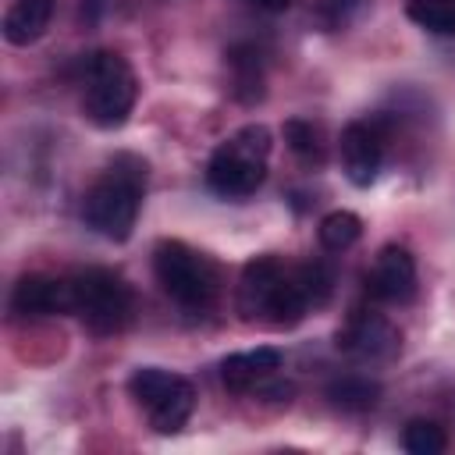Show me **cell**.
<instances>
[{
	"instance_id": "obj_11",
	"label": "cell",
	"mask_w": 455,
	"mask_h": 455,
	"mask_svg": "<svg viewBox=\"0 0 455 455\" xmlns=\"http://www.w3.org/2000/svg\"><path fill=\"white\" fill-rule=\"evenodd\" d=\"M284 267L277 256H256L242 267V281H238V309L245 320H263L267 306L277 291V284L284 281Z\"/></svg>"
},
{
	"instance_id": "obj_12",
	"label": "cell",
	"mask_w": 455,
	"mask_h": 455,
	"mask_svg": "<svg viewBox=\"0 0 455 455\" xmlns=\"http://www.w3.org/2000/svg\"><path fill=\"white\" fill-rule=\"evenodd\" d=\"M57 0H11L4 14V39L11 46H32L50 28Z\"/></svg>"
},
{
	"instance_id": "obj_16",
	"label": "cell",
	"mask_w": 455,
	"mask_h": 455,
	"mask_svg": "<svg viewBox=\"0 0 455 455\" xmlns=\"http://www.w3.org/2000/svg\"><path fill=\"white\" fill-rule=\"evenodd\" d=\"M316 235H320V245H323V249L341 252V249H348V245L359 242V235H363V220H359L352 210H331V213L320 220Z\"/></svg>"
},
{
	"instance_id": "obj_8",
	"label": "cell",
	"mask_w": 455,
	"mask_h": 455,
	"mask_svg": "<svg viewBox=\"0 0 455 455\" xmlns=\"http://www.w3.org/2000/svg\"><path fill=\"white\" fill-rule=\"evenodd\" d=\"M380 164H384V139H380L377 124H370V121L345 124V132H341V167H345V178L355 188H370L377 181V174H380Z\"/></svg>"
},
{
	"instance_id": "obj_15",
	"label": "cell",
	"mask_w": 455,
	"mask_h": 455,
	"mask_svg": "<svg viewBox=\"0 0 455 455\" xmlns=\"http://www.w3.org/2000/svg\"><path fill=\"white\" fill-rule=\"evenodd\" d=\"M327 398H331V405L341 409V412H366V409L377 405V398H380V384L370 380V377L348 373V377L331 380Z\"/></svg>"
},
{
	"instance_id": "obj_5",
	"label": "cell",
	"mask_w": 455,
	"mask_h": 455,
	"mask_svg": "<svg viewBox=\"0 0 455 455\" xmlns=\"http://www.w3.org/2000/svg\"><path fill=\"white\" fill-rule=\"evenodd\" d=\"M153 274L160 288L185 309H203L217 295V267L178 238H164L153 249Z\"/></svg>"
},
{
	"instance_id": "obj_6",
	"label": "cell",
	"mask_w": 455,
	"mask_h": 455,
	"mask_svg": "<svg viewBox=\"0 0 455 455\" xmlns=\"http://www.w3.org/2000/svg\"><path fill=\"white\" fill-rule=\"evenodd\" d=\"M128 391L139 402V409L149 416L156 434H178L196 409V387L181 373L160 366H139L128 377Z\"/></svg>"
},
{
	"instance_id": "obj_10",
	"label": "cell",
	"mask_w": 455,
	"mask_h": 455,
	"mask_svg": "<svg viewBox=\"0 0 455 455\" xmlns=\"http://www.w3.org/2000/svg\"><path fill=\"white\" fill-rule=\"evenodd\" d=\"M11 309L18 316L71 313V281H57L46 274H25L11 291Z\"/></svg>"
},
{
	"instance_id": "obj_17",
	"label": "cell",
	"mask_w": 455,
	"mask_h": 455,
	"mask_svg": "<svg viewBox=\"0 0 455 455\" xmlns=\"http://www.w3.org/2000/svg\"><path fill=\"white\" fill-rule=\"evenodd\" d=\"M409 18L437 36H455V0H409Z\"/></svg>"
},
{
	"instance_id": "obj_18",
	"label": "cell",
	"mask_w": 455,
	"mask_h": 455,
	"mask_svg": "<svg viewBox=\"0 0 455 455\" xmlns=\"http://www.w3.org/2000/svg\"><path fill=\"white\" fill-rule=\"evenodd\" d=\"M284 142L306 164H323V142H320V128L313 121H302V117L284 121Z\"/></svg>"
},
{
	"instance_id": "obj_9",
	"label": "cell",
	"mask_w": 455,
	"mask_h": 455,
	"mask_svg": "<svg viewBox=\"0 0 455 455\" xmlns=\"http://www.w3.org/2000/svg\"><path fill=\"white\" fill-rule=\"evenodd\" d=\"M366 288L380 302H409L416 295V259L405 245H384L366 274Z\"/></svg>"
},
{
	"instance_id": "obj_2",
	"label": "cell",
	"mask_w": 455,
	"mask_h": 455,
	"mask_svg": "<svg viewBox=\"0 0 455 455\" xmlns=\"http://www.w3.org/2000/svg\"><path fill=\"white\" fill-rule=\"evenodd\" d=\"M274 135L267 124H242L235 135H228L210 164H206V185L224 199H245L252 196L267 178Z\"/></svg>"
},
{
	"instance_id": "obj_3",
	"label": "cell",
	"mask_w": 455,
	"mask_h": 455,
	"mask_svg": "<svg viewBox=\"0 0 455 455\" xmlns=\"http://www.w3.org/2000/svg\"><path fill=\"white\" fill-rule=\"evenodd\" d=\"M135 100H139V78H135L132 64L114 50L89 53V60H85V100H82L85 117L103 132L121 128L128 121Z\"/></svg>"
},
{
	"instance_id": "obj_22",
	"label": "cell",
	"mask_w": 455,
	"mask_h": 455,
	"mask_svg": "<svg viewBox=\"0 0 455 455\" xmlns=\"http://www.w3.org/2000/svg\"><path fill=\"white\" fill-rule=\"evenodd\" d=\"M256 7H263V11H284L291 0H252Z\"/></svg>"
},
{
	"instance_id": "obj_13",
	"label": "cell",
	"mask_w": 455,
	"mask_h": 455,
	"mask_svg": "<svg viewBox=\"0 0 455 455\" xmlns=\"http://www.w3.org/2000/svg\"><path fill=\"white\" fill-rule=\"evenodd\" d=\"M277 366H281V352L270 348V345H259V348L228 355V359L220 363V380H224V387H231V391H245V387H252L256 380L270 377Z\"/></svg>"
},
{
	"instance_id": "obj_1",
	"label": "cell",
	"mask_w": 455,
	"mask_h": 455,
	"mask_svg": "<svg viewBox=\"0 0 455 455\" xmlns=\"http://www.w3.org/2000/svg\"><path fill=\"white\" fill-rule=\"evenodd\" d=\"M149 164L135 153H117L82 199V220L107 242H128L146 196Z\"/></svg>"
},
{
	"instance_id": "obj_4",
	"label": "cell",
	"mask_w": 455,
	"mask_h": 455,
	"mask_svg": "<svg viewBox=\"0 0 455 455\" xmlns=\"http://www.w3.org/2000/svg\"><path fill=\"white\" fill-rule=\"evenodd\" d=\"M132 284L107 267H89L71 277V313L92 334H117L132 320Z\"/></svg>"
},
{
	"instance_id": "obj_19",
	"label": "cell",
	"mask_w": 455,
	"mask_h": 455,
	"mask_svg": "<svg viewBox=\"0 0 455 455\" xmlns=\"http://www.w3.org/2000/svg\"><path fill=\"white\" fill-rule=\"evenodd\" d=\"M402 448L409 455H441L448 448V437L434 419H412L402 430Z\"/></svg>"
},
{
	"instance_id": "obj_21",
	"label": "cell",
	"mask_w": 455,
	"mask_h": 455,
	"mask_svg": "<svg viewBox=\"0 0 455 455\" xmlns=\"http://www.w3.org/2000/svg\"><path fill=\"white\" fill-rule=\"evenodd\" d=\"M107 11V0H82V21H100V14Z\"/></svg>"
},
{
	"instance_id": "obj_14",
	"label": "cell",
	"mask_w": 455,
	"mask_h": 455,
	"mask_svg": "<svg viewBox=\"0 0 455 455\" xmlns=\"http://www.w3.org/2000/svg\"><path fill=\"white\" fill-rule=\"evenodd\" d=\"M228 68H231V92L242 103L263 100V68H259V53L252 46H231Z\"/></svg>"
},
{
	"instance_id": "obj_7",
	"label": "cell",
	"mask_w": 455,
	"mask_h": 455,
	"mask_svg": "<svg viewBox=\"0 0 455 455\" xmlns=\"http://www.w3.org/2000/svg\"><path fill=\"white\" fill-rule=\"evenodd\" d=\"M398 331L377 313H352L348 323L338 331V348L363 363H380L398 352Z\"/></svg>"
},
{
	"instance_id": "obj_20",
	"label": "cell",
	"mask_w": 455,
	"mask_h": 455,
	"mask_svg": "<svg viewBox=\"0 0 455 455\" xmlns=\"http://www.w3.org/2000/svg\"><path fill=\"white\" fill-rule=\"evenodd\" d=\"M295 281H299V288H302V295H306V302H309V309H316V306H323L327 299H331V270L323 267V263H306V267H299L295 270Z\"/></svg>"
}]
</instances>
